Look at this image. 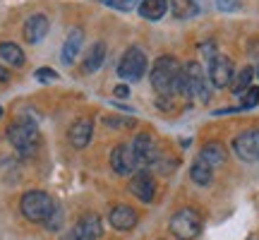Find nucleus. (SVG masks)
<instances>
[{"label":"nucleus","instance_id":"f257e3e1","mask_svg":"<svg viewBox=\"0 0 259 240\" xmlns=\"http://www.w3.org/2000/svg\"><path fill=\"white\" fill-rule=\"evenodd\" d=\"M180 72H183V65L176 58L161 56L151 67V87L161 96H173V94H178V87H180Z\"/></svg>","mask_w":259,"mask_h":240},{"label":"nucleus","instance_id":"f03ea898","mask_svg":"<svg viewBox=\"0 0 259 240\" xmlns=\"http://www.w3.org/2000/svg\"><path fill=\"white\" fill-rule=\"evenodd\" d=\"M8 139L22 156H31L38 149V144H41V135H38L36 123L29 118L15 120L8 128Z\"/></svg>","mask_w":259,"mask_h":240},{"label":"nucleus","instance_id":"7ed1b4c3","mask_svg":"<svg viewBox=\"0 0 259 240\" xmlns=\"http://www.w3.org/2000/svg\"><path fill=\"white\" fill-rule=\"evenodd\" d=\"M19 209L24 214V219L34 223H46L53 214H56V204H53V197L48 192H41V190H29L22 202H19Z\"/></svg>","mask_w":259,"mask_h":240},{"label":"nucleus","instance_id":"20e7f679","mask_svg":"<svg viewBox=\"0 0 259 240\" xmlns=\"http://www.w3.org/2000/svg\"><path fill=\"white\" fill-rule=\"evenodd\" d=\"M178 94H180V96H187V99L199 96L202 101H209V84H206V79H204V70H202V65L199 63L183 65Z\"/></svg>","mask_w":259,"mask_h":240},{"label":"nucleus","instance_id":"39448f33","mask_svg":"<svg viewBox=\"0 0 259 240\" xmlns=\"http://www.w3.org/2000/svg\"><path fill=\"white\" fill-rule=\"evenodd\" d=\"M170 233L176 235L178 240H192L202 233V216L194 212V209H180V212L173 214L170 219Z\"/></svg>","mask_w":259,"mask_h":240},{"label":"nucleus","instance_id":"423d86ee","mask_svg":"<svg viewBox=\"0 0 259 240\" xmlns=\"http://www.w3.org/2000/svg\"><path fill=\"white\" fill-rule=\"evenodd\" d=\"M144 72H147V56H144V51L137 46L127 48L125 56L120 58V63H118V74L122 79H127V82H139Z\"/></svg>","mask_w":259,"mask_h":240},{"label":"nucleus","instance_id":"0eeeda50","mask_svg":"<svg viewBox=\"0 0 259 240\" xmlns=\"http://www.w3.org/2000/svg\"><path fill=\"white\" fill-rule=\"evenodd\" d=\"M132 151H135V158H137V166H154L158 161V147L156 139L151 137L149 132H139L135 142H132Z\"/></svg>","mask_w":259,"mask_h":240},{"label":"nucleus","instance_id":"6e6552de","mask_svg":"<svg viewBox=\"0 0 259 240\" xmlns=\"http://www.w3.org/2000/svg\"><path fill=\"white\" fill-rule=\"evenodd\" d=\"M233 151L242 161H259V130H245L233 139Z\"/></svg>","mask_w":259,"mask_h":240},{"label":"nucleus","instance_id":"1a4fd4ad","mask_svg":"<svg viewBox=\"0 0 259 240\" xmlns=\"http://www.w3.org/2000/svg\"><path fill=\"white\" fill-rule=\"evenodd\" d=\"M209 82L216 89H223V87H228L233 82V63L221 53L209 58Z\"/></svg>","mask_w":259,"mask_h":240},{"label":"nucleus","instance_id":"9d476101","mask_svg":"<svg viewBox=\"0 0 259 240\" xmlns=\"http://www.w3.org/2000/svg\"><path fill=\"white\" fill-rule=\"evenodd\" d=\"M101 219H99V214H84L79 221L74 223V228L67 235L65 240H96L101 235Z\"/></svg>","mask_w":259,"mask_h":240},{"label":"nucleus","instance_id":"9b49d317","mask_svg":"<svg viewBox=\"0 0 259 240\" xmlns=\"http://www.w3.org/2000/svg\"><path fill=\"white\" fill-rule=\"evenodd\" d=\"M111 168L118 176H130V173H137V158L132 151V144H118L111 151Z\"/></svg>","mask_w":259,"mask_h":240},{"label":"nucleus","instance_id":"f8f14e48","mask_svg":"<svg viewBox=\"0 0 259 240\" xmlns=\"http://www.w3.org/2000/svg\"><path fill=\"white\" fill-rule=\"evenodd\" d=\"M130 192L137 197L139 202H151L156 194V183L149 176V171H137L130 178Z\"/></svg>","mask_w":259,"mask_h":240},{"label":"nucleus","instance_id":"ddd939ff","mask_svg":"<svg viewBox=\"0 0 259 240\" xmlns=\"http://www.w3.org/2000/svg\"><path fill=\"white\" fill-rule=\"evenodd\" d=\"M48 29H51V22H48L46 15H31V17L24 22V38H27L29 44H41L44 36L48 34Z\"/></svg>","mask_w":259,"mask_h":240},{"label":"nucleus","instance_id":"4468645a","mask_svg":"<svg viewBox=\"0 0 259 240\" xmlns=\"http://www.w3.org/2000/svg\"><path fill=\"white\" fill-rule=\"evenodd\" d=\"M92 135H94V125L92 120L87 118H79L72 123V128H70V144H72L74 149H84L89 142H92Z\"/></svg>","mask_w":259,"mask_h":240},{"label":"nucleus","instance_id":"2eb2a0df","mask_svg":"<svg viewBox=\"0 0 259 240\" xmlns=\"http://www.w3.org/2000/svg\"><path fill=\"white\" fill-rule=\"evenodd\" d=\"M111 226L113 228H118V231H130V228H135L137 226V212L132 209V207H115L111 212Z\"/></svg>","mask_w":259,"mask_h":240},{"label":"nucleus","instance_id":"dca6fc26","mask_svg":"<svg viewBox=\"0 0 259 240\" xmlns=\"http://www.w3.org/2000/svg\"><path fill=\"white\" fill-rule=\"evenodd\" d=\"M82 41H84V31L82 29H72L70 34H67V38H65L63 44V63L65 65H72L74 60H77V56H79V48H82Z\"/></svg>","mask_w":259,"mask_h":240},{"label":"nucleus","instance_id":"f3484780","mask_svg":"<svg viewBox=\"0 0 259 240\" xmlns=\"http://www.w3.org/2000/svg\"><path fill=\"white\" fill-rule=\"evenodd\" d=\"M139 17L147 19V22H158V19L166 15L168 3L166 0H142L139 3Z\"/></svg>","mask_w":259,"mask_h":240},{"label":"nucleus","instance_id":"a211bd4d","mask_svg":"<svg viewBox=\"0 0 259 240\" xmlns=\"http://www.w3.org/2000/svg\"><path fill=\"white\" fill-rule=\"evenodd\" d=\"M199 158H204L211 168H219L226 164V147L221 142H206L199 151Z\"/></svg>","mask_w":259,"mask_h":240},{"label":"nucleus","instance_id":"6ab92c4d","mask_svg":"<svg viewBox=\"0 0 259 240\" xmlns=\"http://www.w3.org/2000/svg\"><path fill=\"white\" fill-rule=\"evenodd\" d=\"M190 178H192L197 185H202V187H206V185L211 183L213 178V168L204 161V158L197 156V161L192 164V168H190Z\"/></svg>","mask_w":259,"mask_h":240},{"label":"nucleus","instance_id":"aec40b11","mask_svg":"<svg viewBox=\"0 0 259 240\" xmlns=\"http://www.w3.org/2000/svg\"><path fill=\"white\" fill-rule=\"evenodd\" d=\"M0 58H3L5 63L15 65V67H22V65H24V51H22L17 44H12V41H3V44H0Z\"/></svg>","mask_w":259,"mask_h":240},{"label":"nucleus","instance_id":"412c9836","mask_svg":"<svg viewBox=\"0 0 259 240\" xmlns=\"http://www.w3.org/2000/svg\"><path fill=\"white\" fill-rule=\"evenodd\" d=\"M103 60H106V44H103V41H96L92 46V51H89L87 60H84V72H96L103 65Z\"/></svg>","mask_w":259,"mask_h":240},{"label":"nucleus","instance_id":"4be33fe9","mask_svg":"<svg viewBox=\"0 0 259 240\" xmlns=\"http://www.w3.org/2000/svg\"><path fill=\"white\" fill-rule=\"evenodd\" d=\"M170 12L178 19H190L199 12V5L197 0H170Z\"/></svg>","mask_w":259,"mask_h":240},{"label":"nucleus","instance_id":"5701e85b","mask_svg":"<svg viewBox=\"0 0 259 240\" xmlns=\"http://www.w3.org/2000/svg\"><path fill=\"white\" fill-rule=\"evenodd\" d=\"M252 77H254V70H252L250 65L247 67H242L238 74H233V82H231V87H233V92L240 96L245 89H250V84H252Z\"/></svg>","mask_w":259,"mask_h":240},{"label":"nucleus","instance_id":"b1692460","mask_svg":"<svg viewBox=\"0 0 259 240\" xmlns=\"http://www.w3.org/2000/svg\"><path fill=\"white\" fill-rule=\"evenodd\" d=\"M259 103V87H250V89H245L240 94V106H238V111H247V108H254Z\"/></svg>","mask_w":259,"mask_h":240},{"label":"nucleus","instance_id":"393cba45","mask_svg":"<svg viewBox=\"0 0 259 240\" xmlns=\"http://www.w3.org/2000/svg\"><path fill=\"white\" fill-rule=\"evenodd\" d=\"M103 123H106V128H111V130H130V128H135V118H115V115H111V118H106Z\"/></svg>","mask_w":259,"mask_h":240},{"label":"nucleus","instance_id":"a878e982","mask_svg":"<svg viewBox=\"0 0 259 240\" xmlns=\"http://www.w3.org/2000/svg\"><path fill=\"white\" fill-rule=\"evenodd\" d=\"M103 5H108L113 10H120V12H130V10L139 8V0H103Z\"/></svg>","mask_w":259,"mask_h":240},{"label":"nucleus","instance_id":"bb28decb","mask_svg":"<svg viewBox=\"0 0 259 240\" xmlns=\"http://www.w3.org/2000/svg\"><path fill=\"white\" fill-rule=\"evenodd\" d=\"M34 77H36L38 82H44V84H48V82H56V79H58L56 70H51V67H38L36 72H34Z\"/></svg>","mask_w":259,"mask_h":240},{"label":"nucleus","instance_id":"cd10ccee","mask_svg":"<svg viewBox=\"0 0 259 240\" xmlns=\"http://www.w3.org/2000/svg\"><path fill=\"white\" fill-rule=\"evenodd\" d=\"M216 8L221 12H233V10L240 8V0H216Z\"/></svg>","mask_w":259,"mask_h":240},{"label":"nucleus","instance_id":"c85d7f7f","mask_svg":"<svg viewBox=\"0 0 259 240\" xmlns=\"http://www.w3.org/2000/svg\"><path fill=\"white\" fill-rule=\"evenodd\" d=\"M113 94H115V99H127V96H130V87H127V84H118V87L113 89Z\"/></svg>","mask_w":259,"mask_h":240},{"label":"nucleus","instance_id":"c756f323","mask_svg":"<svg viewBox=\"0 0 259 240\" xmlns=\"http://www.w3.org/2000/svg\"><path fill=\"white\" fill-rule=\"evenodd\" d=\"M8 79H10V72L5 70V67H3V65H0V84H5Z\"/></svg>","mask_w":259,"mask_h":240},{"label":"nucleus","instance_id":"7c9ffc66","mask_svg":"<svg viewBox=\"0 0 259 240\" xmlns=\"http://www.w3.org/2000/svg\"><path fill=\"white\" fill-rule=\"evenodd\" d=\"M254 74H257V77H259V67H257V72H254Z\"/></svg>","mask_w":259,"mask_h":240},{"label":"nucleus","instance_id":"2f4dec72","mask_svg":"<svg viewBox=\"0 0 259 240\" xmlns=\"http://www.w3.org/2000/svg\"><path fill=\"white\" fill-rule=\"evenodd\" d=\"M0 115H3V106H0Z\"/></svg>","mask_w":259,"mask_h":240}]
</instances>
